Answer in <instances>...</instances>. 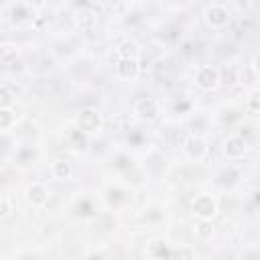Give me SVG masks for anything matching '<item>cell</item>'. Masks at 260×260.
<instances>
[{
    "label": "cell",
    "mask_w": 260,
    "mask_h": 260,
    "mask_svg": "<svg viewBox=\"0 0 260 260\" xmlns=\"http://www.w3.org/2000/svg\"><path fill=\"white\" fill-rule=\"evenodd\" d=\"M26 6H30V8H35V10H41V8H45V0H22Z\"/></svg>",
    "instance_id": "cell-30"
},
{
    "label": "cell",
    "mask_w": 260,
    "mask_h": 260,
    "mask_svg": "<svg viewBox=\"0 0 260 260\" xmlns=\"http://www.w3.org/2000/svg\"><path fill=\"white\" fill-rule=\"evenodd\" d=\"M14 160H16L18 165H30V162L37 160V150H35L32 146H22V148L16 150Z\"/></svg>",
    "instance_id": "cell-23"
},
{
    "label": "cell",
    "mask_w": 260,
    "mask_h": 260,
    "mask_svg": "<svg viewBox=\"0 0 260 260\" xmlns=\"http://www.w3.org/2000/svg\"><path fill=\"white\" fill-rule=\"evenodd\" d=\"M195 236H197V240H211V236H213V232H215V225H213V221L211 219H199L197 223H195Z\"/></svg>",
    "instance_id": "cell-20"
},
{
    "label": "cell",
    "mask_w": 260,
    "mask_h": 260,
    "mask_svg": "<svg viewBox=\"0 0 260 260\" xmlns=\"http://www.w3.org/2000/svg\"><path fill=\"white\" fill-rule=\"evenodd\" d=\"M104 124H106V120H104V116H102V112L98 108H83L79 112L77 120H75V128L85 132L87 136L100 134L104 130Z\"/></svg>",
    "instance_id": "cell-1"
},
{
    "label": "cell",
    "mask_w": 260,
    "mask_h": 260,
    "mask_svg": "<svg viewBox=\"0 0 260 260\" xmlns=\"http://www.w3.org/2000/svg\"><path fill=\"white\" fill-rule=\"evenodd\" d=\"M87 144H89V138H87L85 132H81V130H77V128H73V130L69 132V136H67V146H69L73 152H85V150H87Z\"/></svg>",
    "instance_id": "cell-15"
},
{
    "label": "cell",
    "mask_w": 260,
    "mask_h": 260,
    "mask_svg": "<svg viewBox=\"0 0 260 260\" xmlns=\"http://www.w3.org/2000/svg\"><path fill=\"white\" fill-rule=\"evenodd\" d=\"M246 110L250 114H258L260 112V91H258V87H254L250 91V95L246 98Z\"/></svg>",
    "instance_id": "cell-24"
},
{
    "label": "cell",
    "mask_w": 260,
    "mask_h": 260,
    "mask_svg": "<svg viewBox=\"0 0 260 260\" xmlns=\"http://www.w3.org/2000/svg\"><path fill=\"white\" fill-rule=\"evenodd\" d=\"M51 175H53V179H57V181H69V179L73 177V165H71V160H67V158H57V160H53V165H51Z\"/></svg>",
    "instance_id": "cell-13"
},
{
    "label": "cell",
    "mask_w": 260,
    "mask_h": 260,
    "mask_svg": "<svg viewBox=\"0 0 260 260\" xmlns=\"http://www.w3.org/2000/svg\"><path fill=\"white\" fill-rule=\"evenodd\" d=\"M203 18H205L209 28L221 30L232 22V10L228 6H223V4H209L205 8V12H203Z\"/></svg>",
    "instance_id": "cell-3"
},
{
    "label": "cell",
    "mask_w": 260,
    "mask_h": 260,
    "mask_svg": "<svg viewBox=\"0 0 260 260\" xmlns=\"http://www.w3.org/2000/svg\"><path fill=\"white\" fill-rule=\"evenodd\" d=\"M240 138L248 140V136H254V140H258V134H256V126H246V132H240L238 134Z\"/></svg>",
    "instance_id": "cell-29"
},
{
    "label": "cell",
    "mask_w": 260,
    "mask_h": 260,
    "mask_svg": "<svg viewBox=\"0 0 260 260\" xmlns=\"http://www.w3.org/2000/svg\"><path fill=\"white\" fill-rule=\"evenodd\" d=\"M189 130L191 134L195 136H205L209 130H211V122L205 114H195L191 120H189Z\"/></svg>",
    "instance_id": "cell-18"
},
{
    "label": "cell",
    "mask_w": 260,
    "mask_h": 260,
    "mask_svg": "<svg viewBox=\"0 0 260 260\" xmlns=\"http://www.w3.org/2000/svg\"><path fill=\"white\" fill-rule=\"evenodd\" d=\"M108 201H110V205H112L114 209H118V207L126 205V203L130 201V197H128V193H126L124 189L114 187V189H110V191H108Z\"/></svg>",
    "instance_id": "cell-21"
},
{
    "label": "cell",
    "mask_w": 260,
    "mask_h": 260,
    "mask_svg": "<svg viewBox=\"0 0 260 260\" xmlns=\"http://www.w3.org/2000/svg\"><path fill=\"white\" fill-rule=\"evenodd\" d=\"M221 150H223V156L228 160H240V158H244L248 154L250 146H248V142L244 138H240L238 134H234V136H228L223 140Z\"/></svg>",
    "instance_id": "cell-7"
},
{
    "label": "cell",
    "mask_w": 260,
    "mask_h": 260,
    "mask_svg": "<svg viewBox=\"0 0 260 260\" xmlns=\"http://www.w3.org/2000/svg\"><path fill=\"white\" fill-rule=\"evenodd\" d=\"M146 256L148 258H171V246L165 238H156L148 242L146 246Z\"/></svg>",
    "instance_id": "cell-14"
},
{
    "label": "cell",
    "mask_w": 260,
    "mask_h": 260,
    "mask_svg": "<svg viewBox=\"0 0 260 260\" xmlns=\"http://www.w3.org/2000/svg\"><path fill=\"white\" fill-rule=\"evenodd\" d=\"M26 201L32 207H45L47 201H49V189H47V185L45 183H39V181L30 183L26 187Z\"/></svg>",
    "instance_id": "cell-11"
},
{
    "label": "cell",
    "mask_w": 260,
    "mask_h": 260,
    "mask_svg": "<svg viewBox=\"0 0 260 260\" xmlns=\"http://www.w3.org/2000/svg\"><path fill=\"white\" fill-rule=\"evenodd\" d=\"M171 256L175 258H195V250L189 246H177L175 250H171Z\"/></svg>",
    "instance_id": "cell-27"
},
{
    "label": "cell",
    "mask_w": 260,
    "mask_h": 260,
    "mask_svg": "<svg viewBox=\"0 0 260 260\" xmlns=\"http://www.w3.org/2000/svg\"><path fill=\"white\" fill-rule=\"evenodd\" d=\"M116 53L118 57H130V59H138L140 57V45L134 41V39H122L116 47Z\"/></svg>",
    "instance_id": "cell-17"
},
{
    "label": "cell",
    "mask_w": 260,
    "mask_h": 260,
    "mask_svg": "<svg viewBox=\"0 0 260 260\" xmlns=\"http://www.w3.org/2000/svg\"><path fill=\"white\" fill-rule=\"evenodd\" d=\"M10 211H12V203H10V199H8V197H0V221L6 219V217L10 215Z\"/></svg>",
    "instance_id": "cell-28"
},
{
    "label": "cell",
    "mask_w": 260,
    "mask_h": 260,
    "mask_svg": "<svg viewBox=\"0 0 260 260\" xmlns=\"http://www.w3.org/2000/svg\"><path fill=\"white\" fill-rule=\"evenodd\" d=\"M18 122V116L12 108H0V132H8Z\"/></svg>",
    "instance_id": "cell-19"
},
{
    "label": "cell",
    "mask_w": 260,
    "mask_h": 260,
    "mask_svg": "<svg viewBox=\"0 0 260 260\" xmlns=\"http://www.w3.org/2000/svg\"><path fill=\"white\" fill-rule=\"evenodd\" d=\"M258 79H260V75H258L256 59L252 61V65H244V67L238 71V83L244 85V87H248V89L258 87Z\"/></svg>",
    "instance_id": "cell-12"
},
{
    "label": "cell",
    "mask_w": 260,
    "mask_h": 260,
    "mask_svg": "<svg viewBox=\"0 0 260 260\" xmlns=\"http://www.w3.org/2000/svg\"><path fill=\"white\" fill-rule=\"evenodd\" d=\"M71 22H73V26H75L77 30L87 32V30H91V28L95 26L98 18H95V12H93V10H89L87 6H79V8L71 14Z\"/></svg>",
    "instance_id": "cell-10"
},
{
    "label": "cell",
    "mask_w": 260,
    "mask_h": 260,
    "mask_svg": "<svg viewBox=\"0 0 260 260\" xmlns=\"http://www.w3.org/2000/svg\"><path fill=\"white\" fill-rule=\"evenodd\" d=\"M238 175H240V173H238L234 167H228V169H223V171L219 173V183H221V185H232V183L238 179Z\"/></svg>",
    "instance_id": "cell-26"
},
{
    "label": "cell",
    "mask_w": 260,
    "mask_h": 260,
    "mask_svg": "<svg viewBox=\"0 0 260 260\" xmlns=\"http://www.w3.org/2000/svg\"><path fill=\"white\" fill-rule=\"evenodd\" d=\"M183 152L189 160L193 162H201L207 158L209 154V144L203 136H195V134H189L185 140H183Z\"/></svg>",
    "instance_id": "cell-4"
},
{
    "label": "cell",
    "mask_w": 260,
    "mask_h": 260,
    "mask_svg": "<svg viewBox=\"0 0 260 260\" xmlns=\"http://www.w3.org/2000/svg\"><path fill=\"white\" fill-rule=\"evenodd\" d=\"M191 211L199 219H213L219 211V205L211 193H199V195H195V199L191 203Z\"/></svg>",
    "instance_id": "cell-2"
},
{
    "label": "cell",
    "mask_w": 260,
    "mask_h": 260,
    "mask_svg": "<svg viewBox=\"0 0 260 260\" xmlns=\"http://www.w3.org/2000/svg\"><path fill=\"white\" fill-rule=\"evenodd\" d=\"M37 18V10L26 6L24 2H18L10 8V20L14 26H32Z\"/></svg>",
    "instance_id": "cell-9"
},
{
    "label": "cell",
    "mask_w": 260,
    "mask_h": 260,
    "mask_svg": "<svg viewBox=\"0 0 260 260\" xmlns=\"http://www.w3.org/2000/svg\"><path fill=\"white\" fill-rule=\"evenodd\" d=\"M195 85L199 91H215L219 87V69L213 65H201L195 73Z\"/></svg>",
    "instance_id": "cell-5"
},
{
    "label": "cell",
    "mask_w": 260,
    "mask_h": 260,
    "mask_svg": "<svg viewBox=\"0 0 260 260\" xmlns=\"http://www.w3.org/2000/svg\"><path fill=\"white\" fill-rule=\"evenodd\" d=\"M140 75V61L130 57H118L116 61V77L122 81H134Z\"/></svg>",
    "instance_id": "cell-8"
},
{
    "label": "cell",
    "mask_w": 260,
    "mask_h": 260,
    "mask_svg": "<svg viewBox=\"0 0 260 260\" xmlns=\"http://www.w3.org/2000/svg\"><path fill=\"white\" fill-rule=\"evenodd\" d=\"M132 112H134L136 118L142 120V122H154V120H158V116H160V106H158V102H156L154 98L144 95V98L136 100Z\"/></svg>",
    "instance_id": "cell-6"
},
{
    "label": "cell",
    "mask_w": 260,
    "mask_h": 260,
    "mask_svg": "<svg viewBox=\"0 0 260 260\" xmlns=\"http://www.w3.org/2000/svg\"><path fill=\"white\" fill-rule=\"evenodd\" d=\"M14 106V93L10 91V87L0 85V108H12Z\"/></svg>",
    "instance_id": "cell-25"
},
{
    "label": "cell",
    "mask_w": 260,
    "mask_h": 260,
    "mask_svg": "<svg viewBox=\"0 0 260 260\" xmlns=\"http://www.w3.org/2000/svg\"><path fill=\"white\" fill-rule=\"evenodd\" d=\"M238 83V71L232 67V65H225L219 69V85H225V87H232Z\"/></svg>",
    "instance_id": "cell-22"
},
{
    "label": "cell",
    "mask_w": 260,
    "mask_h": 260,
    "mask_svg": "<svg viewBox=\"0 0 260 260\" xmlns=\"http://www.w3.org/2000/svg\"><path fill=\"white\" fill-rule=\"evenodd\" d=\"M20 51L14 43H0V67H10L16 63Z\"/></svg>",
    "instance_id": "cell-16"
}]
</instances>
